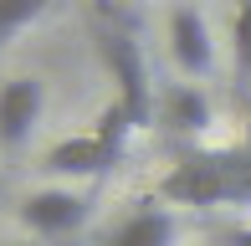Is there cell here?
I'll return each instance as SVG.
<instances>
[{"instance_id": "obj_2", "label": "cell", "mask_w": 251, "mask_h": 246, "mask_svg": "<svg viewBox=\"0 0 251 246\" xmlns=\"http://www.w3.org/2000/svg\"><path fill=\"white\" fill-rule=\"evenodd\" d=\"M98 51H102V67L113 72V82H118V103L133 113L139 128H149L154 123V82H149V62H144L139 41L128 31H102Z\"/></svg>"}, {"instance_id": "obj_9", "label": "cell", "mask_w": 251, "mask_h": 246, "mask_svg": "<svg viewBox=\"0 0 251 246\" xmlns=\"http://www.w3.org/2000/svg\"><path fill=\"white\" fill-rule=\"evenodd\" d=\"M47 5H51V0H0V47L16 41L31 21H41V16H47Z\"/></svg>"}, {"instance_id": "obj_5", "label": "cell", "mask_w": 251, "mask_h": 246, "mask_svg": "<svg viewBox=\"0 0 251 246\" xmlns=\"http://www.w3.org/2000/svg\"><path fill=\"white\" fill-rule=\"evenodd\" d=\"M175 241H179V210L164 200H139V210H128L102 246H175Z\"/></svg>"}, {"instance_id": "obj_13", "label": "cell", "mask_w": 251, "mask_h": 246, "mask_svg": "<svg viewBox=\"0 0 251 246\" xmlns=\"http://www.w3.org/2000/svg\"><path fill=\"white\" fill-rule=\"evenodd\" d=\"M0 195H5V185H0Z\"/></svg>"}, {"instance_id": "obj_10", "label": "cell", "mask_w": 251, "mask_h": 246, "mask_svg": "<svg viewBox=\"0 0 251 246\" xmlns=\"http://www.w3.org/2000/svg\"><path fill=\"white\" fill-rule=\"evenodd\" d=\"M231 51H236V72L251 77V0H241L231 16Z\"/></svg>"}, {"instance_id": "obj_6", "label": "cell", "mask_w": 251, "mask_h": 246, "mask_svg": "<svg viewBox=\"0 0 251 246\" xmlns=\"http://www.w3.org/2000/svg\"><path fill=\"white\" fill-rule=\"evenodd\" d=\"M21 221H26L36 236H67V231H77L87 221V200L77 195V190H36V195H26V205H21Z\"/></svg>"}, {"instance_id": "obj_11", "label": "cell", "mask_w": 251, "mask_h": 246, "mask_svg": "<svg viewBox=\"0 0 251 246\" xmlns=\"http://www.w3.org/2000/svg\"><path fill=\"white\" fill-rule=\"evenodd\" d=\"M226 246H251V231H231V236H226Z\"/></svg>"}, {"instance_id": "obj_12", "label": "cell", "mask_w": 251, "mask_h": 246, "mask_svg": "<svg viewBox=\"0 0 251 246\" xmlns=\"http://www.w3.org/2000/svg\"><path fill=\"white\" fill-rule=\"evenodd\" d=\"M246 149H251V103H246Z\"/></svg>"}, {"instance_id": "obj_1", "label": "cell", "mask_w": 251, "mask_h": 246, "mask_svg": "<svg viewBox=\"0 0 251 246\" xmlns=\"http://www.w3.org/2000/svg\"><path fill=\"white\" fill-rule=\"evenodd\" d=\"M159 200L185 210H215L231 205V174H226V154H185L175 170L159 180Z\"/></svg>"}, {"instance_id": "obj_3", "label": "cell", "mask_w": 251, "mask_h": 246, "mask_svg": "<svg viewBox=\"0 0 251 246\" xmlns=\"http://www.w3.org/2000/svg\"><path fill=\"white\" fill-rule=\"evenodd\" d=\"M164 36H169V62H175L190 82H200V77L215 72V36H210V21H205V10L195 0H175V5H169Z\"/></svg>"}, {"instance_id": "obj_8", "label": "cell", "mask_w": 251, "mask_h": 246, "mask_svg": "<svg viewBox=\"0 0 251 246\" xmlns=\"http://www.w3.org/2000/svg\"><path fill=\"white\" fill-rule=\"evenodd\" d=\"M118 159H123V154L113 149V144H102L93 128L77 133V139H62V144H51V149H47V170H51V174H72V180H93V174L113 170Z\"/></svg>"}, {"instance_id": "obj_4", "label": "cell", "mask_w": 251, "mask_h": 246, "mask_svg": "<svg viewBox=\"0 0 251 246\" xmlns=\"http://www.w3.org/2000/svg\"><path fill=\"white\" fill-rule=\"evenodd\" d=\"M47 113V82L41 77H10L0 87V149H26Z\"/></svg>"}, {"instance_id": "obj_7", "label": "cell", "mask_w": 251, "mask_h": 246, "mask_svg": "<svg viewBox=\"0 0 251 246\" xmlns=\"http://www.w3.org/2000/svg\"><path fill=\"white\" fill-rule=\"evenodd\" d=\"M159 123L169 133H179V139H200L215 123V103L200 82H169L159 93Z\"/></svg>"}]
</instances>
